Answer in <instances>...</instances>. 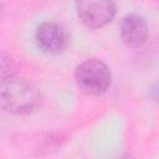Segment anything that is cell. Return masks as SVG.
Wrapping results in <instances>:
<instances>
[{"instance_id":"obj_7","label":"cell","mask_w":159,"mask_h":159,"mask_svg":"<svg viewBox=\"0 0 159 159\" xmlns=\"http://www.w3.org/2000/svg\"><path fill=\"white\" fill-rule=\"evenodd\" d=\"M0 17H1V5H0Z\"/></svg>"},{"instance_id":"obj_6","label":"cell","mask_w":159,"mask_h":159,"mask_svg":"<svg viewBox=\"0 0 159 159\" xmlns=\"http://www.w3.org/2000/svg\"><path fill=\"white\" fill-rule=\"evenodd\" d=\"M16 72H17V65L15 60L9 53L0 50V80L14 76L16 75Z\"/></svg>"},{"instance_id":"obj_3","label":"cell","mask_w":159,"mask_h":159,"mask_svg":"<svg viewBox=\"0 0 159 159\" xmlns=\"http://www.w3.org/2000/svg\"><path fill=\"white\" fill-rule=\"evenodd\" d=\"M78 19L89 29H101L116 16L117 5L114 0H75Z\"/></svg>"},{"instance_id":"obj_5","label":"cell","mask_w":159,"mask_h":159,"mask_svg":"<svg viewBox=\"0 0 159 159\" xmlns=\"http://www.w3.org/2000/svg\"><path fill=\"white\" fill-rule=\"evenodd\" d=\"M148 24L139 14H128L120 22V37L128 47H140L148 40Z\"/></svg>"},{"instance_id":"obj_4","label":"cell","mask_w":159,"mask_h":159,"mask_svg":"<svg viewBox=\"0 0 159 159\" xmlns=\"http://www.w3.org/2000/svg\"><path fill=\"white\" fill-rule=\"evenodd\" d=\"M35 40L41 51L50 55H58L67 48L70 37L62 25L53 21H45L37 26Z\"/></svg>"},{"instance_id":"obj_1","label":"cell","mask_w":159,"mask_h":159,"mask_svg":"<svg viewBox=\"0 0 159 159\" xmlns=\"http://www.w3.org/2000/svg\"><path fill=\"white\" fill-rule=\"evenodd\" d=\"M41 104L37 87L16 75L0 80V108L11 114H30Z\"/></svg>"},{"instance_id":"obj_2","label":"cell","mask_w":159,"mask_h":159,"mask_svg":"<svg viewBox=\"0 0 159 159\" xmlns=\"http://www.w3.org/2000/svg\"><path fill=\"white\" fill-rule=\"evenodd\" d=\"M75 80L77 86L87 94H103L112 83L109 67L98 58H89L76 67Z\"/></svg>"}]
</instances>
